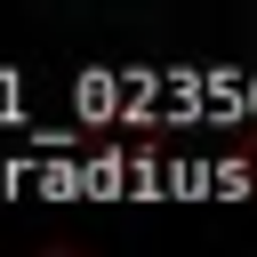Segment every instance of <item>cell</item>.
<instances>
[{"label":"cell","instance_id":"1","mask_svg":"<svg viewBox=\"0 0 257 257\" xmlns=\"http://www.w3.org/2000/svg\"><path fill=\"white\" fill-rule=\"evenodd\" d=\"M32 257H88V249H72V241H48V249H32Z\"/></svg>","mask_w":257,"mask_h":257}]
</instances>
